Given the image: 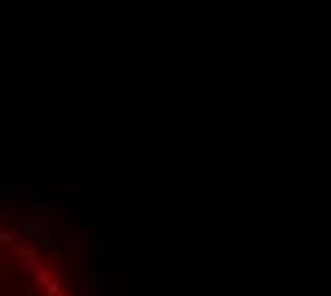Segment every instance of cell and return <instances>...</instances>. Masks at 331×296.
<instances>
[{
	"mask_svg": "<svg viewBox=\"0 0 331 296\" xmlns=\"http://www.w3.org/2000/svg\"><path fill=\"white\" fill-rule=\"evenodd\" d=\"M109 239H112V271H120V231H112L109 233Z\"/></svg>",
	"mask_w": 331,
	"mask_h": 296,
	"instance_id": "cell-1",
	"label": "cell"
},
{
	"mask_svg": "<svg viewBox=\"0 0 331 296\" xmlns=\"http://www.w3.org/2000/svg\"><path fill=\"white\" fill-rule=\"evenodd\" d=\"M69 285H71V288H80V285H83V274H71V276H69Z\"/></svg>",
	"mask_w": 331,
	"mask_h": 296,
	"instance_id": "cell-2",
	"label": "cell"
},
{
	"mask_svg": "<svg viewBox=\"0 0 331 296\" xmlns=\"http://www.w3.org/2000/svg\"><path fill=\"white\" fill-rule=\"evenodd\" d=\"M12 222H15V219H12L9 211H0V228H3V225H12Z\"/></svg>",
	"mask_w": 331,
	"mask_h": 296,
	"instance_id": "cell-3",
	"label": "cell"
},
{
	"mask_svg": "<svg viewBox=\"0 0 331 296\" xmlns=\"http://www.w3.org/2000/svg\"><path fill=\"white\" fill-rule=\"evenodd\" d=\"M86 248H89V242H74V251H77V254H83Z\"/></svg>",
	"mask_w": 331,
	"mask_h": 296,
	"instance_id": "cell-4",
	"label": "cell"
},
{
	"mask_svg": "<svg viewBox=\"0 0 331 296\" xmlns=\"http://www.w3.org/2000/svg\"><path fill=\"white\" fill-rule=\"evenodd\" d=\"M0 285H6V274H0Z\"/></svg>",
	"mask_w": 331,
	"mask_h": 296,
	"instance_id": "cell-5",
	"label": "cell"
}]
</instances>
